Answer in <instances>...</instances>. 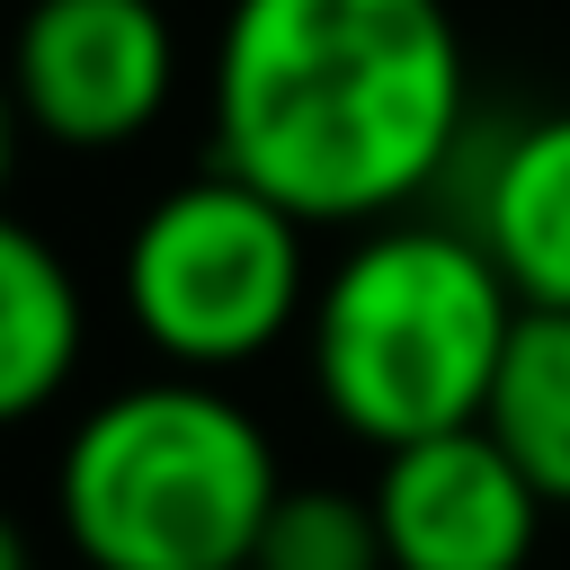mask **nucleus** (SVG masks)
<instances>
[{"label":"nucleus","mask_w":570,"mask_h":570,"mask_svg":"<svg viewBox=\"0 0 570 570\" xmlns=\"http://www.w3.org/2000/svg\"><path fill=\"white\" fill-rule=\"evenodd\" d=\"M463 125L472 62L445 0H232L214 27V160L312 232L410 214Z\"/></svg>","instance_id":"1"},{"label":"nucleus","mask_w":570,"mask_h":570,"mask_svg":"<svg viewBox=\"0 0 570 570\" xmlns=\"http://www.w3.org/2000/svg\"><path fill=\"white\" fill-rule=\"evenodd\" d=\"M517 294L472 223L392 214L365 223L312 285L303 356L330 428L392 454L445 428H472L517 330Z\"/></svg>","instance_id":"2"},{"label":"nucleus","mask_w":570,"mask_h":570,"mask_svg":"<svg viewBox=\"0 0 570 570\" xmlns=\"http://www.w3.org/2000/svg\"><path fill=\"white\" fill-rule=\"evenodd\" d=\"M285 472L214 374H142L89 401L53 454V517L80 570H240Z\"/></svg>","instance_id":"3"},{"label":"nucleus","mask_w":570,"mask_h":570,"mask_svg":"<svg viewBox=\"0 0 570 570\" xmlns=\"http://www.w3.org/2000/svg\"><path fill=\"white\" fill-rule=\"evenodd\" d=\"M312 223H294L267 187L205 160L160 187L116 258L125 321L169 374H240L312 312Z\"/></svg>","instance_id":"4"},{"label":"nucleus","mask_w":570,"mask_h":570,"mask_svg":"<svg viewBox=\"0 0 570 570\" xmlns=\"http://www.w3.org/2000/svg\"><path fill=\"white\" fill-rule=\"evenodd\" d=\"M9 89L36 142L125 151L178 98V27L160 0H27L9 36Z\"/></svg>","instance_id":"5"},{"label":"nucleus","mask_w":570,"mask_h":570,"mask_svg":"<svg viewBox=\"0 0 570 570\" xmlns=\"http://www.w3.org/2000/svg\"><path fill=\"white\" fill-rule=\"evenodd\" d=\"M374 517L392 570H525L543 543V490L472 419L374 463Z\"/></svg>","instance_id":"6"},{"label":"nucleus","mask_w":570,"mask_h":570,"mask_svg":"<svg viewBox=\"0 0 570 570\" xmlns=\"http://www.w3.org/2000/svg\"><path fill=\"white\" fill-rule=\"evenodd\" d=\"M472 232L525 312H570V107L499 134L472 196Z\"/></svg>","instance_id":"7"},{"label":"nucleus","mask_w":570,"mask_h":570,"mask_svg":"<svg viewBox=\"0 0 570 570\" xmlns=\"http://www.w3.org/2000/svg\"><path fill=\"white\" fill-rule=\"evenodd\" d=\"M80 347H89V303L71 258L36 223L0 214V428L53 410L80 374Z\"/></svg>","instance_id":"8"},{"label":"nucleus","mask_w":570,"mask_h":570,"mask_svg":"<svg viewBox=\"0 0 570 570\" xmlns=\"http://www.w3.org/2000/svg\"><path fill=\"white\" fill-rule=\"evenodd\" d=\"M481 428L543 490V508H570V312H517Z\"/></svg>","instance_id":"9"},{"label":"nucleus","mask_w":570,"mask_h":570,"mask_svg":"<svg viewBox=\"0 0 570 570\" xmlns=\"http://www.w3.org/2000/svg\"><path fill=\"white\" fill-rule=\"evenodd\" d=\"M249 561L258 570H392L383 561L374 490H347V481H294V490H276Z\"/></svg>","instance_id":"10"},{"label":"nucleus","mask_w":570,"mask_h":570,"mask_svg":"<svg viewBox=\"0 0 570 570\" xmlns=\"http://www.w3.org/2000/svg\"><path fill=\"white\" fill-rule=\"evenodd\" d=\"M18 142H27V107H18V89H9V71H0V196H9V178H18Z\"/></svg>","instance_id":"11"},{"label":"nucleus","mask_w":570,"mask_h":570,"mask_svg":"<svg viewBox=\"0 0 570 570\" xmlns=\"http://www.w3.org/2000/svg\"><path fill=\"white\" fill-rule=\"evenodd\" d=\"M0 570H27V534H18L9 517H0Z\"/></svg>","instance_id":"12"},{"label":"nucleus","mask_w":570,"mask_h":570,"mask_svg":"<svg viewBox=\"0 0 570 570\" xmlns=\"http://www.w3.org/2000/svg\"><path fill=\"white\" fill-rule=\"evenodd\" d=\"M240 570H258V561H240Z\"/></svg>","instance_id":"13"}]
</instances>
